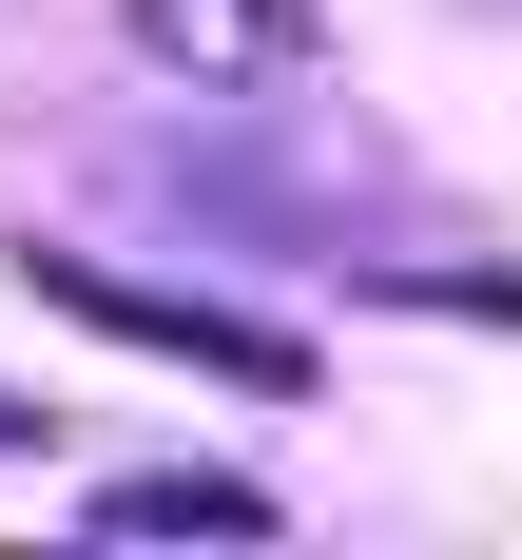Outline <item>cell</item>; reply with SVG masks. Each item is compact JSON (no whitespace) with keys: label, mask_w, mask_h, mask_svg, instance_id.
Masks as SVG:
<instances>
[{"label":"cell","mask_w":522,"mask_h":560,"mask_svg":"<svg viewBox=\"0 0 522 560\" xmlns=\"http://www.w3.org/2000/svg\"><path fill=\"white\" fill-rule=\"evenodd\" d=\"M116 39L155 58V78H194V97H271V78H310V0H116Z\"/></svg>","instance_id":"7a4b0ae2"},{"label":"cell","mask_w":522,"mask_h":560,"mask_svg":"<svg viewBox=\"0 0 522 560\" xmlns=\"http://www.w3.org/2000/svg\"><path fill=\"white\" fill-rule=\"evenodd\" d=\"M97 541H271V483H232V464H136V483H97Z\"/></svg>","instance_id":"3957f363"},{"label":"cell","mask_w":522,"mask_h":560,"mask_svg":"<svg viewBox=\"0 0 522 560\" xmlns=\"http://www.w3.org/2000/svg\"><path fill=\"white\" fill-rule=\"evenodd\" d=\"M0 445H39V406H0Z\"/></svg>","instance_id":"277c9868"},{"label":"cell","mask_w":522,"mask_h":560,"mask_svg":"<svg viewBox=\"0 0 522 560\" xmlns=\"http://www.w3.org/2000/svg\"><path fill=\"white\" fill-rule=\"evenodd\" d=\"M39 310H78V329L155 348V368H213V387H310V329H271V310H213V290H136V271H78V252H39Z\"/></svg>","instance_id":"6da1fadb"}]
</instances>
